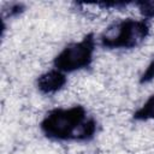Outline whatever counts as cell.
I'll return each mask as SVG.
<instances>
[{"instance_id":"1","label":"cell","mask_w":154,"mask_h":154,"mask_svg":"<svg viewBox=\"0 0 154 154\" xmlns=\"http://www.w3.org/2000/svg\"><path fill=\"white\" fill-rule=\"evenodd\" d=\"M42 134L53 141H89L95 136L96 122L83 106L51 109L40 124Z\"/></svg>"},{"instance_id":"7","label":"cell","mask_w":154,"mask_h":154,"mask_svg":"<svg viewBox=\"0 0 154 154\" xmlns=\"http://www.w3.org/2000/svg\"><path fill=\"white\" fill-rule=\"evenodd\" d=\"M152 81H154V58L150 60V63L148 64V66L143 71L141 78H140V83L146 84V83H149Z\"/></svg>"},{"instance_id":"4","label":"cell","mask_w":154,"mask_h":154,"mask_svg":"<svg viewBox=\"0 0 154 154\" xmlns=\"http://www.w3.org/2000/svg\"><path fill=\"white\" fill-rule=\"evenodd\" d=\"M66 83H67L66 75L54 67L43 72L42 75H40L36 81L38 91L45 95H51V94L58 93L59 90H61L64 88V85Z\"/></svg>"},{"instance_id":"5","label":"cell","mask_w":154,"mask_h":154,"mask_svg":"<svg viewBox=\"0 0 154 154\" xmlns=\"http://www.w3.org/2000/svg\"><path fill=\"white\" fill-rule=\"evenodd\" d=\"M136 120H154V94L150 95L144 103L134 113Z\"/></svg>"},{"instance_id":"2","label":"cell","mask_w":154,"mask_h":154,"mask_svg":"<svg viewBox=\"0 0 154 154\" xmlns=\"http://www.w3.org/2000/svg\"><path fill=\"white\" fill-rule=\"evenodd\" d=\"M149 35L144 19L126 18L111 24L100 36V45L108 49H131L140 46Z\"/></svg>"},{"instance_id":"3","label":"cell","mask_w":154,"mask_h":154,"mask_svg":"<svg viewBox=\"0 0 154 154\" xmlns=\"http://www.w3.org/2000/svg\"><path fill=\"white\" fill-rule=\"evenodd\" d=\"M95 52V38L93 34H87L82 40L65 46L53 60L54 69L71 73L87 69L93 63Z\"/></svg>"},{"instance_id":"8","label":"cell","mask_w":154,"mask_h":154,"mask_svg":"<svg viewBox=\"0 0 154 154\" xmlns=\"http://www.w3.org/2000/svg\"><path fill=\"white\" fill-rule=\"evenodd\" d=\"M83 154H87V153H83Z\"/></svg>"},{"instance_id":"6","label":"cell","mask_w":154,"mask_h":154,"mask_svg":"<svg viewBox=\"0 0 154 154\" xmlns=\"http://www.w3.org/2000/svg\"><path fill=\"white\" fill-rule=\"evenodd\" d=\"M140 12L144 18H154V0L152 1H141L136 4Z\"/></svg>"}]
</instances>
